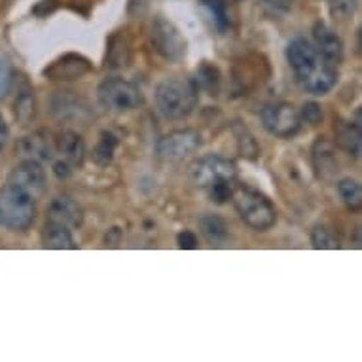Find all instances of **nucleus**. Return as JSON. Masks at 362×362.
I'll return each mask as SVG.
<instances>
[{"mask_svg": "<svg viewBox=\"0 0 362 362\" xmlns=\"http://www.w3.org/2000/svg\"><path fill=\"white\" fill-rule=\"evenodd\" d=\"M8 185L27 192L33 199H40L48 188V178L40 161L23 160L8 175Z\"/></svg>", "mask_w": 362, "mask_h": 362, "instance_id": "9d476101", "label": "nucleus"}, {"mask_svg": "<svg viewBox=\"0 0 362 362\" xmlns=\"http://www.w3.org/2000/svg\"><path fill=\"white\" fill-rule=\"evenodd\" d=\"M232 182H220V185H214L211 186V188H207L209 197H211L214 203L224 205L228 199H232Z\"/></svg>", "mask_w": 362, "mask_h": 362, "instance_id": "7c9ffc66", "label": "nucleus"}, {"mask_svg": "<svg viewBox=\"0 0 362 362\" xmlns=\"http://www.w3.org/2000/svg\"><path fill=\"white\" fill-rule=\"evenodd\" d=\"M202 133L197 129H178L167 133L156 144V154L163 161L177 163L192 156L202 146Z\"/></svg>", "mask_w": 362, "mask_h": 362, "instance_id": "1a4fd4ad", "label": "nucleus"}, {"mask_svg": "<svg viewBox=\"0 0 362 362\" xmlns=\"http://www.w3.org/2000/svg\"><path fill=\"white\" fill-rule=\"evenodd\" d=\"M13 78H16V72H13L12 61L8 59V55L0 54V99L8 97V93L12 91Z\"/></svg>", "mask_w": 362, "mask_h": 362, "instance_id": "c85d7f7f", "label": "nucleus"}, {"mask_svg": "<svg viewBox=\"0 0 362 362\" xmlns=\"http://www.w3.org/2000/svg\"><path fill=\"white\" fill-rule=\"evenodd\" d=\"M13 83H16V101H13V116L18 119V124L21 127H29L33 122H35L36 116V101L35 93H33V88L30 83L27 82L25 76L13 78Z\"/></svg>", "mask_w": 362, "mask_h": 362, "instance_id": "4468645a", "label": "nucleus"}, {"mask_svg": "<svg viewBox=\"0 0 362 362\" xmlns=\"http://www.w3.org/2000/svg\"><path fill=\"white\" fill-rule=\"evenodd\" d=\"M150 40H152L154 52L161 59L169 61V63H180L186 57L185 36L180 35V30L169 19L158 16L152 21Z\"/></svg>", "mask_w": 362, "mask_h": 362, "instance_id": "0eeeda50", "label": "nucleus"}, {"mask_svg": "<svg viewBox=\"0 0 362 362\" xmlns=\"http://www.w3.org/2000/svg\"><path fill=\"white\" fill-rule=\"evenodd\" d=\"M313 46L319 54L332 63L334 66H338L344 61V44L339 40V36L334 33L327 23L317 21L313 27Z\"/></svg>", "mask_w": 362, "mask_h": 362, "instance_id": "ddd939ff", "label": "nucleus"}, {"mask_svg": "<svg viewBox=\"0 0 362 362\" xmlns=\"http://www.w3.org/2000/svg\"><path fill=\"white\" fill-rule=\"evenodd\" d=\"M55 154L61 156V160L69 163L71 169H78L83 165L86 160V143L76 131H63L59 137L54 139Z\"/></svg>", "mask_w": 362, "mask_h": 362, "instance_id": "2eb2a0df", "label": "nucleus"}, {"mask_svg": "<svg viewBox=\"0 0 362 362\" xmlns=\"http://www.w3.org/2000/svg\"><path fill=\"white\" fill-rule=\"evenodd\" d=\"M177 245L180 249H186V250H192L197 247V235L190 230H185V232H180L177 235Z\"/></svg>", "mask_w": 362, "mask_h": 362, "instance_id": "473e14b6", "label": "nucleus"}, {"mask_svg": "<svg viewBox=\"0 0 362 362\" xmlns=\"http://www.w3.org/2000/svg\"><path fill=\"white\" fill-rule=\"evenodd\" d=\"M238 177V167L224 156L207 154L190 165V178L197 188H211L220 182H233Z\"/></svg>", "mask_w": 362, "mask_h": 362, "instance_id": "423d86ee", "label": "nucleus"}, {"mask_svg": "<svg viewBox=\"0 0 362 362\" xmlns=\"http://www.w3.org/2000/svg\"><path fill=\"white\" fill-rule=\"evenodd\" d=\"M311 245H313V249H321V250H327V249H338L339 247V241L336 238V233L327 228V226L322 224H317L311 230Z\"/></svg>", "mask_w": 362, "mask_h": 362, "instance_id": "cd10ccee", "label": "nucleus"}, {"mask_svg": "<svg viewBox=\"0 0 362 362\" xmlns=\"http://www.w3.org/2000/svg\"><path fill=\"white\" fill-rule=\"evenodd\" d=\"M269 6L277 8V10H288L292 4V0H266Z\"/></svg>", "mask_w": 362, "mask_h": 362, "instance_id": "c9c22d12", "label": "nucleus"}, {"mask_svg": "<svg viewBox=\"0 0 362 362\" xmlns=\"http://www.w3.org/2000/svg\"><path fill=\"white\" fill-rule=\"evenodd\" d=\"M336 143L347 156L361 158L362 152V127L355 122H341L336 124Z\"/></svg>", "mask_w": 362, "mask_h": 362, "instance_id": "6ab92c4d", "label": "nucleus"}, {"mask_svg": "<svg viewBox=\"0 0 362 362\" xmlns=\"http://www.w3.org/2000/svg\"><path fill=\"white\" fill-rule=\"evenodd\" d=\"M199 232H202L203 238L207 239V243H211L213 247H222L230 238L228 224L224 222V218H220L218 214L213 213L203 214L199 218Z\"/></svg>", "mask_w": 362, "mask_h": 362, "instance_id": "aec40b11", "label": "nucleus"}, {"mask_svg": "<svg viewBox=\"0 0 362 362\" xmlns=\"http://www.w3.org/2000/svg\"><path fill=\"white\" fill-rule=\"evenodd\" d=\"M89 71H91V63L88 57L80 54H65L44 69V76L54 82H71V80H80Z\"/></svg>", "mask_w": 362, "mask_h": 362, "instance_id": "9b49d317", "label": "nucleus"}, {"mask_svg": "<svg viewBox=\"0 0 362 362\" xmlns=\"http://www.w3.org/2000/svg\"><path fill=\"white\" fill-rule=\"evenodd\" d=\"M311 161L313 169L317 171V177L325 182H332L339 171L338 158H336V148L327 137H319L311 146Z\"/></svg>", "mask_w": 362, "mask_h": 362, "instance_id": "f8f14e48", "label": "nucleus"}, {"mask_svg": "<svg viewBox=\"0 0 362 362\" xmlns=\"http://www.w3.org/2000/svg\"><path fill=\"white\" fill-rule=\"evenodd\" d=\"M338 194L339 199L344 205L349 209L351 213H358L362 209V190L361 185L355 178H341L338 182Z\"/></svg>", "mask_w": 362, "mask_h": 362, "instance_id": "b1692460", "label": "nucleus"}, {"mask_svg": "<svg viewBox=\"0 0 362 362\" xmlns=\"http://www.w3.org/2000/svg\"><path fill=\"white\" fill-rule=\"evenodd\" d=\"M232 131H233V137L238 141V150H239V156L245 158V160H250L255 161L260 154V146L256 143V139L252 137V133L249 131V127L241 122H233L232 125Z\"/></svg>", "mask_w": 362, "mask_h": 362, "instance_id": "4be33fe9", "label": "nucleus"}, {"mask_svg": "<svg viewBox=\"0 0 362 362\" xmlns=\"http://www.w3.org/2000/svg\"><path fill=\"white\" fill-rule=\"evenodd\" d=\"M8 141V125L2 118V114H0V148H4V144Z\"/></svg>", "mask_w": 362, "mask_h": 362, "instance_id": "f704fd0d", "label": "nucleus"}, {"mask_svg": "<svg viewBox=\"0 0 362 362\" xmlns=\"http://www.w3.org/2000/svg\"><path fill=\"white\" fill-rule=\"evenodd\" d=\"M260 118L264 129L279 139L294 137L303 124L302 118H300V110L294 105L285 101L266 105L262 108Z\"/></svg>", "mask_w": 362, "mask_h": 362, "instance_id": "6e6552de", "label": "nucleus"}, {"mask_svg": "<svg viewBox=\"0 0 362 362\" xmlns=\"http://www.w3.org/2000/svg\"><path fill=\"white\" fill-rule=\"evenodd\" d=\"M232 202L241 220L255 232H267L277 222V209L272 199L252 186H233Z\"/></svg>", "mask_w": 362, "mask_h": 362, "instance_id": "7ed1b4c3", "label": "nucleus"}, {"mask_svg": "<svg viewBox=\"0 0 362 362\" xmlns=\"http://www.w3.org/2000/svg\"><path fill=\"white\" fill-rule=\"evenodd\" d=\"M328 8L336 19H345L353 18V13L356 10V0H328Z\"/></svg>", "mask_w": 362, "mask_h": 362, "instance_id": "c756f323", "label": "nucleus"}, {"mask_svg": "<svg viewBox=\"0 0 362 362\" xmlns=\"http://www.w3.org/2000/svg\"><path fill=\"white\" fill-rule=\"evenodd\" d=\"M300 118L302 122L309 125H319L322 122V110L317 103H305L300 110Z\"/></svg>", "mask_w": 362, "mask_h": 362, "instance_id": "2f4dec72", "label": "nucleus"}, {"mask_svg": "<svg viewBox=\"0 0 362 362\" xmlns=\"http://www.w3.org/2000/svg\"><path fill=\"white\" fill-rule=\"evenodd\" d=\"M52 112L59 119L78 118L83 112L80 99L74 95V91H59L57 95L52 99Z\"/></svg>", "mask_w": 362, "mask_h": 362, "instance_id": "412c9836", "label": "nucleus"}, {"mask_svg": "<svg viewBox=\"0 0 362 362\" xmlns=\"http://www.w3.org/2000/svg\"><path fill=\"white\" fill-rule=\"evenodd\" d=\"M118 137L114 135L112 131H103L101 135H99V141H97L91 158H93V161H95L97 165H110L114 160V154H116V148H118Z\"/></svg>", "mask_w": 362, "mask_h": 362, "instance_id": "5701e85b", "label": "nucleus"}, {"mask_svg": "<svg viewBox=\"0 0 362 362\" xmlns=\"http://www.w3.org/2000/svg\"><path fill=\"white\" fill-rule=\"evenodd\" d=\"M48 220H55L69 228H80L83 222V213L80 205L69 196H57L54 202L49 203Z\"/></svg>", "mask_w": 362, "mask_h": 362, "instance_id": "f3484780", "label": "nucleus"}, {"mask_svg": "<svg viewBox=\"0 0 362 362\" xmlns=\"http://www.w3.org/2000/svg\"><path fill=\"white\" fill-rule=\"evenodd\" d=\"M36 199L12 185L0 188V226L10 232L29 230L36 218Z\"/></svg>", "mask_w": 362, "mask_h": 362, "instance_id": "20e7f679", "label": "nucleus"}, {"mask_svg": "<svg viewBox=\"0 0 362 362\" xmlns=\"http://www.w3.org/2000/svg\"><path fill=\"white\" fill-rule=\"evenodd\" d=\"M97 97L103 107L114 112H129L143 105V91L125 78H107L99 83Z\"/></svg>", "mask_w": 362, "mask_h": 362, "instance_id": "39448f33", "label": "nucleus"}, {"mask_svg": "<svg viewBox=\"0 0 362 362\" xmlns=\"http://www.w3.org/2000/svg\"><path fill=\"white\" fill-rule=\"evenodd\" d=\"M129 65V46L122 35H114L108 42L107 66L110 69H125Z\"/></svg>", "mask_w": 362, "mask_h": 362, "instance_id": "393cba45", "label": "nucleus"}, {"mask_svg": "<svg viewBox=\"0 0 362 362\" xmlns=\"http://www.w3.org/2000/svg\"><path fill=\"white\" fill-rule=\"evenodd\" d=\"M42 245L46 249L54 250H69L76 249L74 238H72V230L69 226L55 222V220H46L44 230H42Z\"/></svg>", "mask_w": 362, "mask_h": 362, "instance_id": "a211bd4d", "label": "nucleus"}, {"mask_svg": "<svg viewBox=\"0 0 362 362\" xmlns=\"http://www.w3.org/2000/svg\"><path fill=\"white\" fill-rule=\"evenodd\" d=\"M199 101V88L194 78L173 76L165 78L156 88V107L165 119L188 118Z\"/></svg>", "mask_w": 362, "mask_h": 362, "instance_id": "f03ea898", "label": "nucleus"}, {"mask_svg": "<svg viewBox=\"0 0 362 362\" xmlns=\"http://www.w3.org/2000/svg\"><path fill=\"white\" fill-rule=\"evenodd\" d=\"M202 4L207 8L209 16L213 19L214 27L220 33H226L230 27V18H228V0H202Z\"/></svg>", "mask_w": 362, "mask_h": 362, "instance_id": "bb28decb", "label": "nucleus"}, {"mask_svg": "<svg viewBox=\"0 0 362 362\" xmlns=\"http://www.w3.org/2000/svg\"><path fill=\"white\" fill-rule=\"evenodd\" d=\"M19 152L23 156L25 160H35V161H54L55 158V144L54 139H49L46 133H35L30 137H25L19 143Z\"/></svg>", "mask_w": 362, "mask_h": 362, "instance_id": "dca6fc26", "label": "nucleus"}, {"mask_svg": "<svg viewBox=\"0 0 362 362\" xmlns=\"http://www.w3.org/2000/svg\"><path fill=\"white\" fill-rule=\"evenodd\" d=\"M71 167H69V163H65L63 160L55 161L54 163V173L57 175L59 178H69V175H71Z\"/></svg>", "mask_w": 362, "mask_h": 362, "instance_id": "72a5a7b5", "label": "nucleus"}, {"mask_svg": "<svg viewBox=\"0 0 362 362\" xmlns=\"http://www.w3.org/2000/svg\"><path fill=\"white\" fill-rule=\"evenodd\" d=\"M286 61L296 82L311 95H327L338 83V69L328 63L305 38H294L286 46Z\"/></svg>", "mask_w": 362, "mask_h": 362, "instance_id": "f257e3e1", "label": "nucleus"}, {"mask_svg": "<svg viewBox=\"0 0 362 362\" xmlns=\"http://www.w3.org/2000/svg\"><path fill=\"white\" fill-rule=\"evenodd\" d=\"M197 88L205 89L209 95H216V91L220 88V71L211 63H203L197 69Z\"/></svg>", "mask_w": 362, "mask_h": 362, "instance_id": "a878e982", "label": "nucleus"}]
</instances>
